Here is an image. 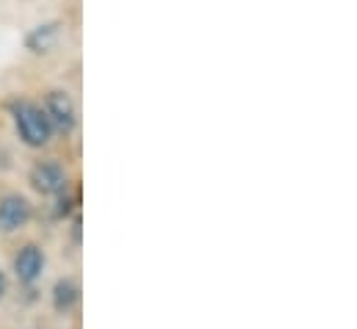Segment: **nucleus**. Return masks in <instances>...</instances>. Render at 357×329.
<instances>
[{
	"label": "nucleus",
	"mask_w": 357,
	"mask_h": 329,
	"mask_svg": "<svg viewBox=\"0 0 357 329\" xmlns=\"http://www.w3.org/2000/svg\"><path fill=\"white\" fill-rule=\"evenodd\" d=\"M61 36V22H45L39 28H33L28 36H25V47L31 53H47Z\"/></svg>",
	"instance_id": "nucleus-6"
},
{
	"label": "nucleus",
	"mask_w": 357,
	"mask_h": 329,
	"mask_svg": "<svg viewBox=\"0 0 357 329\" xmlns=\"http://www.w3.org/2000/svg\"><path fill=\"white\" fill-rule=\"evenodd\" d=\"M28 183H31L33 191H39L42 197H61V194L67 191L70 177H67V169L59 164V161L47 158V161H36V164L31 166Z\"/></svg>",
	"instance_id": "nucleus-2"
},
{
	"label": "nucleus",
	"mask_w": 357,
	"mask_h": 329,
	"mask_svg": "<svg viewBox=\"0 0 357 329\" xmlns=\"http://www.w3.org/2000/svg\"><path fill=\"white\" fill-rule=\"evenodd\" d=\"M45 263H47V257H45L42 247L25 244V247L14 254V274H17V280H20L22 285H33V282L42 277Z\"/></svg>",
	"instance_id": "nucleus-5"
},
{
	"label": "nucleus",
	"mask_w": 357,
	"mask_h": 329,
	"mask_svg": "<svg viewBox=\"0 0 357 329\" xmlns=\"http://www.w3.org/2000/svg\"><path fill=\"white\" fill-rule=\"evenodd\" d=\"M11 116H14V130L20 136V141L31 150H42L53 141V125L45 114V108L39 102H31V100H20L14 108H11Z\"/></svg>",
	"instance_id": "nucleus-1"
},
{
	"label": "nucleus",
	"mask_w": 357,
	"mask_h": 329,
	"mask_svg": "<svg viewBox=\"0 0 357 329\" xmlns=\"http://www.w3.org/2000/svg\"><path fill=\"white\" fill-rule=\"evenodd\" d=\"M45 114L53 125V130H61V133H73L75 125H78V111H75V102L73 97L64 91V89H53L45 94Z\"/></svg>",
	"instance_id": "nucleus-3"
},
{
	"label": "nucleus",
	"mask_w": 357,
	"mask_h": 329,
	"mask_svg": "<svg viewBox=\"0 0 357 329\" xmlns=\"http://www.w3.org/2000/svg\"><path fill=\"white\" fill-rule=\"evenodd\" d=\"M33 219V205L22 194L0 197V233H17Z\"/></svg>",
	"instance_id": "nucleus-4"
},
{
	"label": "nucleus",
	"mask_w": 357,
	"mask_h": 329,
	"mask_svg": "<svg viewBox=\"0 0 357 329\" xmlns=\"http://www.w3.org/2000/svg\"><path fill=\"white\" fill-rule=\"evenodd\" d=\"M6 288H8V282H6V274H3V268H0V299L6 296Z\"/></svg>",
	"instance_id": "nucleus-8"
},
{
	"label": "nucleus",
	"mask_w": 357,
	"mask_h": 329,
	"mask_svg": "<svg viewBox=\"0 0 357 329\" xmlns=\"http://www.w3.org/2000/svg\"><path fill=\"white\" fill-rule=\"evenodd\" d=\"M78 299H81V288H78L75 280H70V277L56 280V285H53V307L59 313H70L78 305Z\"/></svg>",
	"instance_id": "nucleus-7"
}]
</instances>
